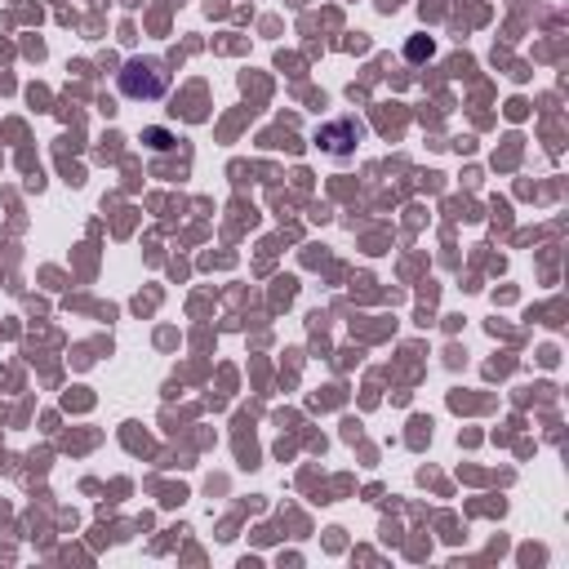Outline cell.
<instances>
[{
    "label": "cell",
    "mask_w": 569,
    "mask_h": 569,
    "mask_svg": "<svg viewBox=\"0 0 569 569\" xmlns=\"http://www.w3.org/2000/svg\"><path fill=\"white\" fill-rule=\"evenodd\" d=\"M116 89L133 102H156V98L169 93V67L160 58H129L116 71Z\"/></svg>",
    "instance_id": "obj_1"
},
{
    "label": "cell",
    "mask_w": 569,
    "mask_h": 569,
    "mask_svg": "<svg viewBox=\"0 0 569 569\" xmlns=\"http://www.w3.org/2000/svg\"><path fill=\"white\" fill-rule=\"evenodd\" d=\"M360 138V124L356 120H338V124H325L320 133H316V142H325L333 156H342V151H351V142Z\"/></svg>",
    "instance_id": "obj_2"
},
{
    "label": "cell",
    "mask_w": 569,
    "mask_h": 569,
    "mask_svg": "<svg viewBox=\"0 0 569 569\" xmlns=\"http://www.w3.org/2000/svg\"><path fill=\"white\" fill-rule=\"evenodd\" d=\"M142 142L156 147V151H169V147H173V133H164V129H142Z\"/></svg>",
    "instance_id": "obj_3"
},
{
    "label": "cell",
    "mask_w": 569,
    "mask_h": 569,
    "mask_svg": "<svg viewBox=\"0 0 569 569\" xmlns=\"http://www.w3.org/2000/svg\"><path fill=\"white\" fill-rule=\"evenodd\" d=\"M431 53V40H409V58H427Z\"/></svg>",
    "instance_id": "obj_4"
}]
</instances>
